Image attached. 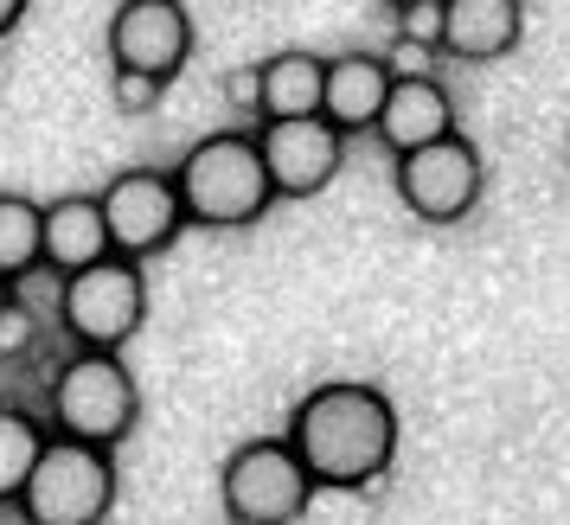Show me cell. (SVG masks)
<instances>
[{
	"label": "cell",
	"mask_w": 570,
	"mask_h": 525,
	"mask_svg": "<svg viewBox=\"0 0 570 525\" xmlns=\"http://www.w3.org/2000/svg\"><path fill=\"white\" fill-rule=\"evenodd\" d=\"M379 7H391V13H404V7H430V0H379Z\"/></svg>",
	"instance_id": "603a6c76"
},
{
	"label": "cell",
	"mask_w": 570,
	"mask_h": 525,
	"mask_svg": "<svg viewBox=\"0 0 570 525\" xmlns=\"http://www.w3.org/2000/svg\"><path fill=\"white\" fill-rule=\"evenodd\" d=\"M39 340H46V315H39L27 295L13 289V301L0 308V359H32V353H39Z\"/></svg>",
	"instance_id": "ac0fdd59"
},
{
	"label": "cell",
	"mask_w": 570,
	"mask_h": 525,
	"mask_svg": "<svg viewBox=\"0 0 570 525\" xmlns=\"http://www.w3.org/2000/svg\"><path fill=\"white\" fill-rule=\"evenodd\" d=\"M225 97H232L244 116H257V65H237L232 78H225Z\"/></svg>",
	"instance_id": "44dd1931"
},
{
	"label": "cell",
	"mask_w": 570,
	"mask_h": 525,
	"mask_svg": "<svg viewBox=\"0 0 570 525\" xmlns=\"http://www.w3.org/2000/svg\"><path fill=\"white\" fill-rule=\"evenodd\" d=\"M46 269V206L27 192H0V276L20 283Z\"/></svg>",
	"instance_id": "2e32d148"
},
{
	"label": "cell",
	"mask_w": 570,
	"mask_h": 525,
	"mask_svg": "<svg viewBox=\"0 0 570 525\" xmlns=\"http://www.w3.org/2000/svg\"><path fill=\"white\" fill-rule=\"evenodd\" d=\"M525 39V7L519 0H442V58L493 65Z\"/></svg>",
	"instance_id": "7c38bea8"
},
{
	"label": "cell",
	"mask_w": 570,
	"mask_h": 525,
	"mask_svg": "<svg viewBox=\"0 0 570 525\" xmlns=\"http://www.w3.org/2000/svg\"><path fill=\"white\" fill-rule=\"evenodd\" d=\"M46 443H52V423L20 410V404H0V506L20 499V487H27L32 462L46 455Z\"/></svg>",
	"instance_id": "e0dca14e"
},
{
	"label": "cell",
	"mask_w": 570,
	"mask_h": 525,
	"mask_svg": "<svg viewBox=\"0 0 570 525\" xmlns=\"http://www.w3.org/2000/svg\"><path fill=\"white\" fill-rule=\"evenodd\" d=\"M391 180H397V199H404L411 218H423V225H462L468 211L481 206L488 167H481V148L455 129L442 141L411 148V155H391Z\"/></svg>",
	"instance_id": "52a82bcc"
},
{
	"label": "cell",
	"mask_w": 570,
	"mask_h": 525,
	"mask_svg": "<svg viewBox=\"0 0 570 525\" xmlns=\"http://www.w3.org/2000/svg\"><path fill=\"white\" fill-rule=\"evenodd\" d=\"M257 148L276 199H314L334 186L340 160H346V135L327 116H283V122H257Z\"/></svg>",
	"instance_id": "30bf717a"
},
{
	"label": "cell",
	"mask_w": 570,
	"mask_h": 525,
	"mask_svg": "<svg viewBox=\"0 0 570 525\" xmlns=\"http://www.w3.org/2000/svg\"><path fill=\"white\" fill-rule=\"evenodd\" d=\"M141 417V385L122 366V353H97V346H71L46 378V423L52 436H78V443L116 448Z\"/></svg>",
	"instance_id": "3957f363"
},
{
	"label": "cell",
	"mask_w": 570,
	"mask_h": 525,
	"mask_svg": "<svg viewBox=\"0 0 570 525\" xmlns=\"http://www.w3.org/2000/svg\"><path fill=\"white\" fill-rule=\"evenodd\" d=\"M104 46L116 71H148V78L174 83L193 58V13L186 0H116Z\"/></svg>",
	"instance_id": "9c48e42d"
},
{
	"label": "cell",
	"mask_w": 570,
	"mask_h": 525,
	"mask_svg": "<svg viewBox=\"0 0 570 525\" xmlns=\"http://www.w3.org/2000/svg\"><path fill=\"white\" fill-rule=\"evenodd\" d=\"M321 494L288 436H250L218 468V506L232 525H295Z\"/></svg>",
	"instance_id": "8992f818"
},
{
	"label": "cell",
	"mask_w": 570,
	"mask_h": 525,
	"mask_svg": "<svg viewBox=\"0 0 570 525\" xmlns=\"http://www.w3.org/2000/svg\"><path fill=\"white\" fill-rule=\"evenodd\" d=\"M379 141H385L391 155H411L423 141H442V135H455V103H449V90L442 78H391V97L379 109Z\"/></svg>",
	"instance_id": "4fadbf2b"
},
{
	"label": "cell",
	"mask_w": 570,
	"mask_h": 525,
	"mask_svg": "<svg viewBox=\"0 0 570 525\" xmlns=\"http://www.w3.org/2000/svg\"><path fill=\"white\" fill-rule=\"evenodd\" d=\"M7 301H13V283H7V276H0V308H7Z\"/></svg>",
	"instance_id": "cb8c5ba5"
},
{
	"label": "cell",
	"mask_w": 570,
	"mask_h": 525,
	"mask_svg": "<svg viewBox=\"0 0 570 525\" xmlns=\"http://www.w3.org/2000/svg\"><path fill=\"white\" fill-rule=\"evenodd\" d=\"M391 58L385 52H340L327 58V90H321V116L340 135H365L379 129V109L391 97Z\"/></svg>",
	"instance_id": "8fae6325"
},
{
	"label": "cell",
	"mask_w": 570,
	"mask_h": 525,
	"mask_svg": "<svg viewBox=\"0 0 570 525\" xmlns=\"http://www.w3.org/2000/svg\"><path fill=\"white\" fill-rule=\"evenodd\" d=\"M174 186H180L186 225H199V231H244V225H257L263 211L276 206L257 129L199 135L180 155V167H174Z\"/></svg>",
	"instance_id": "7a4b0ae2"
},
{
	"label": "cell",
	"mask_w": 570,
	"mask_h": 525,
	"mask_svg": "<svg viewBox=\"0 0 570 525\" xmlns=\"http://www.w3.org/2000/svg\"><path fill=\"white\" fill-rule=\"evenodd\" d=\"M391 71H397V78H430V71H436V46H430V39H411V32H397V39H391Z\"/></svg>",
	"instance_id": "ffe728a7"
},
{
	"label": "cell",
	"mask_w": 570,
	"mask_h": 525,
	"mask_svg": "<svg viewBox=\"0 0 570 525\" xmlns=\"http://www.w3.org/2000/svg\"><path fill=\"white\" fill-rule=\"evenodd\" d=\"M321 90H327V58L321 52H269L257 65V122H283V116H321Z\"/></svg>",
	"instance_id": "9a60e30c"
},
{
	"label": "cell",
	"mask_w": 570,
	"mask_h": 525,
	"mask_svg": "<svg viewBox=\"0 0 570 525\" xmlns=\"http://www.w3.org/2000/svg\"><path fill=\"white\" fill-rule=\"evenodd\" d=\"M109 257V225H104V199L97 192H65L46 199V269L71 276L90 262Z\"/></svg>",
	"instance_id": "5bb4252c"
},
{
	"label": "cell",
	"mask_w": 570,
	"mask_h": 525,
	"mask_svg": "<svg viewBox=\"0 0 570 525\" xmlns=\"http://www.w3.org/2000/svg\"><path fill=\"white\" fill-rule=\"evenodd\" d=\"M27 7H32V0H0V39H7V32L27 20Z\"/></svg>",
	"instance_id": "7402d4cb"
},
{
	"label": "cell",
	"mask_w": 570,
	"mask_h": 525,
	"mask_svg": "<svg viewBox=\"0 0 570 525\" xmlns=\"http://www.w3.org/2000/svg\"><path fill=\"white\" fill-rule=\"evenodd\" d=\"M97 199H104V225H109V250L116 257L148 262L160 250H174V237L186 231L180 186H174L167 167H122Z\"/></svg>",
	"instance_id": "ba28073f"
},
{
	"label": "cell",
	"mask_w": 570,
	"mask_h": 525,
	"mask_svg": "<svg viewBox=\"0 0 570 525\" xmlns=\"http://www.w3.org/2000/svg\"><path fill=\"white\" fill-rule=\"evenodd\" d=\"M116 448L78 443V436H52L46 455L32 462L27 487L13 499L20 525H104L116 506Z\"/></svg>",
	"instance_id": "277c9868"
},
{
	"label": "cell",
	"mask_w": 570,
	"mask_h": 525,
	"mask_svg": "<svg viewBox=\"0 0 570 525\" xmlns=\"http://www.w3.org/2000/svg\"><path fill=\"white\" fill-rule=\"evenodd\" d=\"M288 443L314 474V487L334 494H365L379 487L397 462V404L365 378H334L314 385L295 410H288Z\"/></svg>",
	"instance_id": "6da1fadb"
},
{
	"label": "cell",
	"mask_w": 570,
	"mask_h": 525,
	"mask_svg": "<svg viewBox=\"0 0 570 525\" xmlns=\"http://www.w3.org/2000/svg\"><path fill=\"white\" fill-rule=\"evenodd\" d=\"M160 97H167L160 78H148V71H116V65H109V103L122 109V116H148Z\"/></svg>",
	"instance_id": "d6986e66"
},
{
	"label": "cell",
	"mask_w": 570,
	"mask_h": 525,
	"mask_svg": "<svg viewBox=\"0 0 570 525\" xmlns=\"http://www.w3.org/2000/svg\"><path fill=\"white\" fill-rule=\"evenodd\" d=\"M52 320L65 327V340H71V346L122 353V346L141 334V320H148V276H141V262L109 250L104 262L58 276Z\"/></svg>",
	"instance_id": "5b68a950"
}]
</instances>
